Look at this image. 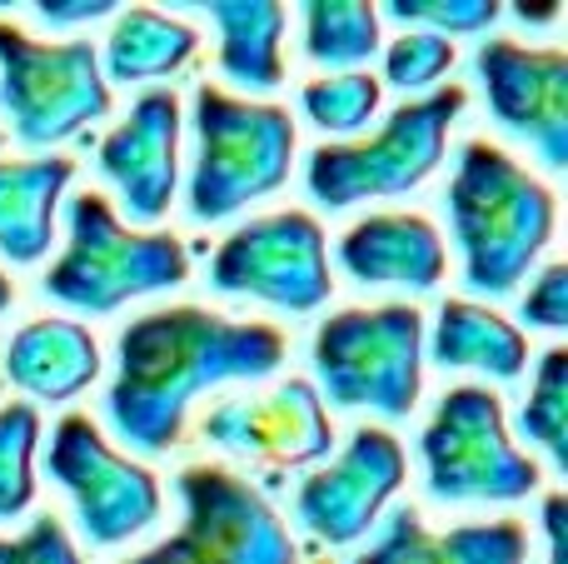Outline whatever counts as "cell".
Instances as JSON below:
<instances>
[{
    "mask_svg": "<svg viewBox=\"0 0 568 564\" xmlns=\"http://www.w3.org/2000/svg\"><path fill=\"white\" fill-rule=\"evenodd\" d=\"M200 36L185 20H170L160 10H125L115 20L105 40V56H100V75L120 80V85H140V80H165L195 56Z\"/></svg>",
    "mask_w": 568,
    "mask_h": 564,
    "instance_id": "obj_22",
    "label": "cell"
},
{
    "mask_svg": "<svg viewBox=\"0 0 568 564\" xmlns=\"http://www.w3.org/2000/svg\"><path fill=\"white\" fill-rule=\"evenodd\" d=\"M6 310H10V280L0 275V315H6Z\"/></svg>",
    "mask_w": 568,
    "mask_h": 564,
    "instance_id": "obj_34",
    "label": "cell"
},
{
    "mask_svg": "<svg viewBox=\"0 0 568 564\" xmlns=\"http://www.w3.org/2000/svg\"><path fill=\"white\" fill-rule=\"evenodd\" d=\"M6 375L36 400H75L100 375L95 335L75 320H30L6 350Z\"/></svg>",
    "mask_w": 568,
    "mask_h": 564,
    "instance_id": "obj_18",
    "label": "cell"
},
{
    "mask_svg": "<svg viewBox=\"0 0 568 564\" xmlns=\"http://www.w3.org/2000/svg\"><path fill=\"white\" fill-rule=\"evenodd\" d=\"M334 255L359 285L434 290L444 280V240L424 215H369L344 230Z\"/></svg>",
    "mask_w": 568,
    "mask_h": 564,
    "instance_id": "obj_17",
    "label": "cell"
},
{
    "mask_svg": "<svg viewBox=\"0 0 568 564\" xmlns=\"http://www.w3.org/2000/svg\"><path fill=\"white\" fill-rule=\"evenodd\" d=\"M210 285L220 295H255L290 315H310L329 300V245L320 220L304 210H284L240 225L215 250Z\"/></svg>",
    "mask_w": 568,
    "mask_h": 564,
    "instance_id": "obj_11",
    "label": "cell"
},
{
    "mask_svg": "<svg viewBox=\"0 0 568 564\" xmlns=\"http://www.w3.org/2000/svg\"><path fill=\"white\" fill-rule=\"evenodd\" d=\"M304 16V56L329 75H349L379 56V10L364 0H310Z\"/></svg>",
    "mask_w": 568,
    "mask_h": 564,
    "instance_id": "obj_23",
    "label": "cell"
},
{
    "mask_svg": "<svg viewBox=\"0 0 568 564\" xmlns=\"http://www.w3.org/2000/svg\"><path fill=\"white\" fill-rule=\"evenodd\" d=\"M514 16H519L524 26L544 30V26H554V20H559V6H529V0H524V6H514Z\"/></svg>",
    "mask_w": 568,
    "mask_h": 564,
    "instance_id": "obj_33",
    "label": "cell"
},
{
    "mask_svg": "<svg viewBox=\"0 0 568 564\" xmlns=\"http://www.w3.org/2000/svg\"><path fill=\"white\" fill-rule=\"evenodd\" d=\"M280 365L284 335L275 325H235L200 305L155 310L120 330L105 420L130 450L165 455L200 395L230 380H265Z\"/></svg>",
    "mask_w": 568,
    "mask_h": 564,
    "instance_id": "obj_1",
    "label": "cell"
},
{
    "mask_svg": "<svg viewBox=\"0 0 568 564\" xmlns=\"http://www.w3.org/2000/svg\"><path fill=\"white\" fill-rule=\"evenodd\" d=\"M95 165L120 190L130 220H160L180 185V100L170 90H145L100 140Z\"/></svg>",
    "mask_w": 568,
    "mask_h": 564,
    "instance_id": "obj_14",
    "label": "cell"
},
{
    "mask_svg": "<svg viewBox=\"0 0 568 564\" xmlns=\"http://www.w3.org/2000/svg\"><path fill=\"white\" fill-rule=\"evenodd\" d=\"M200 10L215 20L220 75L235 80L240 90H255V95H270L284 85V6L275 0H210Z\"/></svg>",
    "mask_w": 568,
    "mask_h": 564,
    "instance_id": "obj_21",
    "label": "cell"
},
{
    "mask_svg": "<svg viewBox=\"0 0 568 564\" xmlns=\"http://www.w3.org/2000/svg\"><path fill=\"white\" fill-rule=\"evenodd\" d=\"M45 475L70 495L80 535L95 550L125 545L160 520V480L115 455L90 415H65L55 425Z\"/></svg>",
    "mask_w": 568,
    "mask_h": 564,
    "instance_id": "obj_10",
    "label": "cell"
},
{
    "mask_svg": "<svg viewBox=\"0 0 568 564\" xmlns=\"http://www.w3.org/2000/svg\"><path fill=\"white\" fill-rule=\"evenodd\" d=\"M0 564H80V555L55 515H36L26 535L0 540Z\"/></svg>",
    "mask_w": 568,
    "mask_h": 564,
    "instance_id": "obj_29",
    "label": "cell"
},
{
    "mask_svg": "<svg viewBox=\"0 0 568 564\" xmlns=\"http://www.w3.org/2000/svg\"><path fill=\"white\" fill-rule=\"evenodd\" d=\"M205 440L235 455L310 465L334 450V425L310 380H284L260 400H230L205 420Z\"/></svg>",
    "mask_w": 568,
    "mask_h": 564,
    "instance_id": "obj_15",
    "label": "cell"
},
{
    "mask_svg": "<svg viewBox=\"0 0 568 564\" xmlns=\"http://www.w3.org/2000/svg\"><path fill=\"white\" fill-rule=\"evenodd\" d=\"M519 320L529 330H554V335L568 325V270L564 265L539 270V280L519 300Z\"/></svg>",
    "mask_w": 568,
    "mask_h": 564,
    "instance_id": "obj_30",
    "label": "cell"
},
{
    "mask_svg": "<svg viewBox=\"0 0 568 564\" xmlns=\"http://www.w3.org/2000/svg\"><path fill=\"white\" fill-rule=\"evenodd\" d=\"M190 130H195V165H190L185 205L200 225L230 220L290 180L294 120L284 105L235 100L215 85H200L190 105Z\"/></svg>",
    "mask_w": 568,
    "mask_h": 564,
    "instance_id": "obj_4",
    "label": "cell"
},
{
    "mask_svg": "<svg viewBox=\"0 0 568 564\" xmlns=\"http://www.w3.org/2000/svg\"><path fill=\"white\" fill-rule=\"evenodd\" d=\"M449 66H454L449 40L429 36V30H404V36L384 50V80H389L394 90H404V95L439 85V80L449 75Z\"/></svg>",
    "mask_w": 568,
    "mask_h": 564,
    "instance_id": "obj_27",
    "label": "cell"
},
{
    "mask_svg": "<svg viewBox=\"0 0 568 564\" xmlns=\"http://www.w3.org/2000/svg\"><path fill=\"white\" fill-rule=\"evenodd\" d=\"M0 110L26 150H50L110 110V85L90 40H36L0 20Z\"/></svg>",
    "mask_w": 568,
    "mask_h": 564,
    "instance_id": "obj_8",
    "label": "cell"
},
{
    "mask_svg": "<svg viewBox=\"0 0 568 564\" xmlns=\"http://www.w3.org/2000/svg\"><path fill=\"white\" fill-rule=\"evenodd\" d=\"M300 105L324 135H354V130L369 125V115L379 110V80L364 75V70L310 80V85L300 90Z\"/></svg>",
    "mask_w": 568,
    "mask_h": 564,
    "instance_id": "obj_26",
    "label": "cell"
},
{
    "mask_svg": "<svg viewBox=\"0 0 568 564\" xmlns=\"http://www.w3.org/2000/svg\"><path fill=\"white\" fill-rule=\"evenodd\" d=\"M70 175L75 165L65 155L0 160V255L10 265L45 260L55 235V200L65 195Z\"/></svg>",
    "mask_w": 568,
    "mask_h": 564,
    "instance_id": "obj_19",
    "label": "cell"
},
{
    "mask_svg": "<svg viewBox=\"0 0 568 564\" xmlns=\"http://www.w3.org/2000/svg\"><path fill=\"white\" fill-rule=\"evenodd\" d=\"M394 20H404V26L414 30H429V36H479V30H489L494 20H499V6L494 0H389Z\"/></svg>",
    "mask_w": 568,
    "mask_h": 564,
    "instance_id": "obj_28",
    "label": "cell"
},
{
    "mask_svg": "<svg viewBox=\"0 0 568 564\" xmlns=\"http://www.w3.org/2000/svg\"><path fill=\"white\" fill-rule=\"evenodd\" d=\"M444 205L464 265V290L479 300L514 295L554 240L549 185H539L509 150L489 140L459 145Z\"/></svg>",
    "mask_w": 568,
    "mask_h": 564,
    "instance_id": "obj_2",
    "label": "cell"
},
{
    "mask_svg": "<svg viewBox=\"0 0 568 564\" xmlns=\"http://www.w3.org/2000/svg\"><path fill=\"white\" fill-rule=\"evenodd\" d=\"M404 485V450L384 430H354L339 460L324 470L304 475L294 490V520L304 535L324 540V545H354L369 535L379 510Z\"/></svg>",
    "mask_w": 568,
    "mask_h": 564,
    "instance_id": "obj_13",
    "label": "cell"
},
{
    "mask_svg": "<svg viewBox=\"0 0 568 564\" xmlns=\"http://www.w3.org/2000/svg\"><path fill=\"white\" fill-rule=\"evenodd\" d=\"M36 10H40V20H45L50 30H70V26H85V20L115 16L110 0H40Z\"/></svg>",
    "mask_w": 568,
    "mask_h": 564,
    "instance_id": "obj_31",
    "label": "cell"
},
{
    "mask_svg": "<svg viewBox=\"0 0 568 564\" xmlns=\"http://www.w3.org/2000/svg\"><path fill=\"white\" fill-rule=\"evenodd\" d=\"M65 230V255L45 270L40 290L80 315H110L125 300L160 295L190 280L185 245L170 230H125L95 190L70 195Z\"/></svg>",
    "mask_w": 568,
    "mask_h": 564,
    "instance_id": "obj_3",
    "label": "cell"
},
{
    "mask_svg": "<svg viewBox=\"0 0 568 564\" xmlns=\"http://www.w3.org/2000/svg\"><path fill=\"white\" fill-rule=\"evenodd\" d=\"M175 495L185 505L180 530L125 564H300L284 520L250 480L195 465L175 480Z\"/></svg>",
    "mask_w": 568,
    "mask_h": 564,
    "instance_id": "obj_9",
    "label": "cell"
},
{
    "mask_svg": "<svg viewBox=\"0 0 568 564\" xmlns=\"http://www.w3.org/2000/svg\"><path fill=\"white\" fill-rule=\"evenodd\" d=\"M419 460L439 505H509L539 490V465L514 450L499 395L479 385H459L434 405V420L419 435Z\"/></svg>",
    "mask_w": 568,
    "mask_h": 564,
    "instance_id": "obj_7",
    "label": "cell"
},
{
    "mask_svg": "<svg viewBox=\"0 0 568 564\" xmlns=\"http://www.w3.org/2000/svg\"><path fill=\"white\" fill-rule=\"evenodd\" d=\"M474 75L484 85V105L504 135L524 140L544 170H568V56L529 50L514 40H484L474 50Z\"/></svg>",
    "mask_w": 568,
    "mask_h": 564,
    "instance_id": "obj_12",
    "label": "cell"
},
{
    "mask_svg": "<svg viewBox=\"0 0 568 564\" xmlns=\"http://www.w3.org/2000/svg\"><path fill=\"white\" fill-rule=\"evenodd\" d=\"M519 435L529 440V445H539L544 460H549L559 475H568V350L564 345L539 355L534 390L519 415Z\"/></svg>",
    "mask_w": 568,
    "mask_h": 564,
    "instance_id": "obj_24",
    "label": "cell"
},
{
    "mask_svg": "<svg viewBox=\"0 0 568 564\" xmlns=\"http://www.w3.org/2000/svg\"><path fill=\"white\" fill-rule=\"evenodd\" d=\"M529 560V530L514 520L494 525H459V530H424V515L414 505H394L384 525L374 530L369 550H359L354 564H524Z\"/></svg>",
    "mask_w": 568,
    "mask_h": 564,
    "instance_id": "obj_16",
    "label": "cell"
},
{
    "mask_svg": "<svg viewBox=\"0 0 568 564\" xmlns=\"http://www.w3.org/2000/svg\"><path fill=\"white\" fill-rule=\"evenodd\" d=\"M424 350L439 370H474L489 380H519L529 365L519 325H509L504 315L474 305V300H444L434 335H424Z\"/></svg>",
    "mask_w": 568,
    "mask_h": 564,
    "instance_id": "obj_20",
    "label": "cell"
},
{
    "mask_svg": "<svg viewBox=\"0 0 568 564\" xmlns=\"http://www.w3.org/2000/svg\"><path fill=\"white\" fill-rule=\"evenodd\" d=\"M314 395L334 410H374L384 420H404L419 405L424 365V320L414 305L339 310L314 330Z\"/></svg>",
    "mask_w": 568,
    "mask_h": 564,
    "instance_id": "obj_6",
    "label": "cell"
},
{
    "mask_svg": "<svg viewBox=\"0 0 568 564\" xmlns=\"http://www.w3.org/2000/svg\"><path fill=\"white\" fill-rule=\"evenodd\" d=\"M36 445H40L36 405L0 410V525L20 520L30 510V500H36Z\"/></svg>",
    "mask_w": 568,
    "mask_h": 564,
    "instance_id": "obj_25",
    "label": "cell"
},
{
    "mask_svg": "<svg viewBox=\"0 0 568 564\" xmlns=\"http://www.w3.org/2000/svg\"><path fill=\"white\" fill-rule=\"evenodd\" d=\"M464 115V90L439 85L389 110L369 140H329L304 160V190L324 210H349L359 200L409 195L429 180L449 145V125Z\"/></svg>",
    "mask_w": 568,
    "mask_h": 564,
    "instance_id": "obj_5",
    "label": "cell"
},
{
    "mask_svg": "<svg viewBox=\"0 0 568 564\" xmlns=\"http://www.w3.org/2000/svg\"><path fill=\"white\" fill-rule=\"evenodd\" d=\"M544 540H549V560L544 564H568V500L564 495L544 500Z\"/></svg>",
    "mask_w": 568,
    "mask_h": 564,
    "instance_id": "obj_32",
    "label": "cell"
}]
</instances>
